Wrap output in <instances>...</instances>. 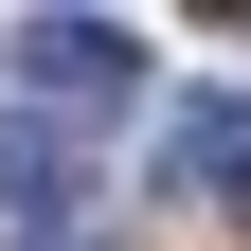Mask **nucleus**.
Masks as SVG:
<instances>
[{
    "instance_id": "f03ea898",
    "label": "nucleus",
    "mask_w": 251,
    "mask_h": 251,
    "mask_svg": "<svg viewBox=\"0 0 251 251\" xmlns=\"http://www.w3.org/2000/svg\"><path fill=\"white\" fill-rule=\"evenodd\" d=\"M162 179L179 198H251V90H179L162 108Z\"/></svg>"
},
{
    "instance_id": "f257e3e1",
    "label": "nucleus",
    "mask_w": 251,
    "mask_h": 251,
    "mask_svg": "<svg viewBox=\"0 0 251 251\" xmlns=\"http://www.w3.org/2000/svg\"><path fill=\"white\" fill-rule=\"evenodd\" d=\"M18 90L36 108H126L144 90V36L126 18H18Z\"/></svg>"
},
{
    "instance_id": "7ed1b4c3",
    "label": "nucleus",
    "mask_w": 251,
    "mask_h": 251,
    "mask_svg": "<svg viewBox=\"0 0 251 251\" xmlns=\"http://www.w3.org/2000/svg\"><path fill=\"white\" fill-rule=\"evenodd\" d=\"M18 251H90V233H18Z\"/></svg>"
}]
</instances>
